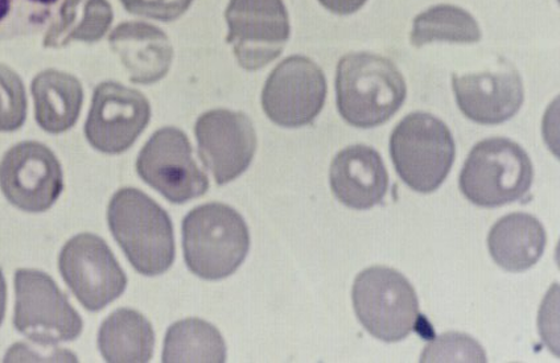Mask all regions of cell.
Listing matches in <instances>:
<instances>
[{
	"instance_id": "6da1fadb",
	"label": "cell",
	"mask_w": 560,
	"mask_h": 363,
	"mask_svg": "<svg viewBox=\"0 0 560 363\" xmlns=\"http://www.w3.org/2000/svg\"><path fill=\"white\" fill-rule=\"evenodd\" d=\"M407 97V86L396 63L384 56L353 52L336 68V102L340 116L354 127L384 125Z\"/></svg>"
},
{
	"instance_id": "7a4b0ae2",
	"label": "cell",
	"mask_w": 560,
	"mask_h": 363,
	"mask_svg": "<svg viewBox=\"0 0 560 363\" xmlns=\"http://www.w3.org/2000/svg\"><path fill=\"white\" fill-rule=\"evenodd\" d=\"M110 232L139 273L161 276L176 256L174 225L167 210L142 190L120 188L107 208Z\"/></svg>"
},
{
	"instance_id": "3957f363",
	"label": "cell",
	"mask_w": 560,
	"mask_h": 363,
	"mask_svg": "<svg viewBox=\"0 0 560 363\" xmlns=\"http://www.w3.org/2000/svg\"><path fill=\"white\" fill-rule=\"evenodd\" d=\"M183 251L188 269L207 280L232 276L250 250L244 216L222 202L196 207L183 220Z\"/></svg>"
},
{
	"instance_id": "277c9868",
	"label": "cell",
	"mask_w": 560,
	"mask_h": 363,
	"mask_svg": "<svg viewBox=\"0 0 560 363\" xmlns=\"http://www.w3.org/2000/svg\"><path fill=\"white\" fill-rule=\"evenodd\" d=\"M533 180L534 167L526 150L512 139L492 137L470 150L459 187L475 206L498 208L524 199Z\"/></svg>"
},
{
	"instance_id": "5b68a950",
	"label": "cell",
	"mask_w": 560,
	"mask_h": 363,
	"mask_svg": "<svg viewBox=\"0 0 560 363\" xmlns=\"http://www.w3.org/2000/svg\"><path fill=\"white\" fill-rule=\"evenodd\" d=\"M389 148L399 177L420 194L434 192L442 186L456 155L450 127L423 112L407 114L394 127Z\"/></svg>"
},
{
	"instance_id": "8992f818",
	"label": "cell",
	"mask_w": 560,
	"mask_h": 363,
	"mask_svg": "<svg viewBox=\"0 0 560 363\" xmlns=\"http://www.w3.org/2000/svg\"><path fill=\"white\" fill-rule=\"evenodd\" d=\"M355 316L366 332L381 341L397 342L417 328L419 298L409 279L387 266H372L354 279Z\"/></svg>"
},
{
	"instance_id": "52a82bcc",
	"label": "cell",
	"mask_w": 560,
	"mask_h": 363,
	"mask_svg": "<svg viewBox=\"0 0 560 363\" xmlns=\"http://www.w3.org/2000/svg\"><path fill=\"white\" fill-rule=\"evenodd\" d=\"M15 298L14 327L35 346L50 349L81 336L84 323L79 312L48 273L18 270Z\"/></svg>"
},
{
	"instance_id": "ba28073f",
	"label": "cell",
	"mask_w": 560,
	"mask_h": 363,
	"mask_svg": "<svg viewBox=\"0 0 560 363\" xmlns=\"http://www.w3.org/2000/svg\"><path fill=\"white\" fill-rule=\"evenodd\" d=\"M187 133L167 126L152 133L139 152L137 172L149 186L174 203L207 194L209 177L196 163Z\"/></svg>"
},
{
	"instance_id": "9c48e42d",
	"label": "cell",
	"mask_w": 560,
	"mask_h": 363,
	"mask_svg": "<svg viewBox=\"0 0 560 363\" xmlns=\"http://www.w3.org/2000/svg\"><path fill=\"white\" fill-rule=\"evenodd\" d=\"M61 277L88 311L100 312L124 294L127 277L112 248L93 233L70 238L59 257Z\"/></svg>"
},
{
	"instance_id": "30bf717a",
	"label": "cell",
	"mask_w": 560,
	"mask_h": 363,
	"mask_svg": "<svg viewBox=\"0 0 560 363\" xmlns=\"http://www.w3.org/2000/svg\"><path fill=\"white\" fill-rule=\"evenodd\" d=\"M228 43L240 67L259 70L282 55L291 34L283 0H231Z\"/></svg>"
},
{
	"instance_id": "8fae6325",
	"label": "cell",
	"mask_w": 560,
	"mask_h": 363,
	"mask_svg": "<svg viewBox=\"0 0 560 363\" xmlns=\"http://www.w3.org/2000/svg\"><path fill=\"white\" fill-rule=\"evenodd\" d=\"M0 190L23 212H46L63 190L61 163L46 144L18 143L0 161Z\"/></svg>"
},
{
	"instance_id": "7c38bea8",
	"label": "cell",
	"mask_w": 560,
	"mask_h": 363,
	"mask_svg": "<svg viewBox=\"0 0 560 363\" xmlns=\"http://www.w3.org/2000/svg\"><path fill=\"white\" fill-rule=\"evenodd\" d=\"M327 79L308 57L295 55L272 69L262 91V107L273 124L282 127L307 126L323 110Z\"/></svg>"
},
{
	"instance_id": "4fadbf2b",
	"label": "cell",
	"mask_w": 560,
	"mask_h": 363,
	"mask_svg": "<svg viewBox=\"0 0 560 363\" xmlns=\"http://www.w3.org/2000/svg\"><path fill=\"white\" fill-rule=\"evenodd\" d=\"M150 119L151 105L142 92L105 81L94 89L84 132L92 148L117 155L136 143Z\"/></svg>"
},
{
	"instance_id": "5bb4252c",
	"label": "cell",
	"mask_w": 560,
	"mask_h": 363,
	"mask_svg": "<svg viewBox=\"0 0 560 363\" xmlns=\"http://www.w3.org/2000/svg\"><path fill=\"white\" fill-rule=\"evenodd\" d=\"M195 133L199 156L219 186L249 168L256 154L257 133L246 114L214 108L197 118Z\"/></svg>"
},
{
	"instance_id": "9a60e30c",
	"label": "cell",
	"mask_w": 560,
	"mask_h": 363,
	"mask_svg": "<svg viewBox=\"0 0 560 363\" xmlns=\"http://www.w3.org/2000/svg\"><path fill=\"white\" fill-rule=\"evenodd\" d=\"M457 106L480 125H500L512 119L525 101L524 82L515 69L452 75Z\"/></svg>"
},
{
	"instance_id": "2e32d148",
	"label": "cell",
	"mask_w": 560,
	"mask_h": 363,
	"mask_svg": "<svg viewBox=\"0 0 560 363\" xmlns=\"http://www.w3.org/2000/svg\"><path fill=\"white\" fill-rule=\"evenodd\" d=\"M329 183L343 206L371 209L384 201L389 189V172L377 150L353 144L337 152L330 163Z\"/></svg>"
},
{
	"instance_id": "e0dca14e",
	"label": "cell",
	"mask_w": 560,
	"mask_h": 363,
	"mask_svg": "<svg viewBox=\"0 0 560 363\" xmlns=\"http://www.w3.org/2000/svg\"><path fill=\"white\" fill-rule=\"evenodd\" d=\"M109 43L133 84H155L167 75L174 48L165 32L155 25L125 22L112 31Z\"/></svg>"
},
{
	"instance_id": "ac0fdd59",
	"label": "cell",
	"mask_w": 560,
	"mask_h": 363,
	"mask_svg": "<svg viewBox=\"0 0 560 363\" xmlns=\"http://www.w3.org/2000/svg\"><path fill=\"white\" fill-rule=\"evenodd\" d=\"M546 244L542 222L526 212L501 216L488 235L490 256L509 272L529 270L544 256Z\"/></svg>"
},
{
	"instance_id": "d6986e66",
	"label": "cell",
	"mask_w": 560,
	"mask_h": 363,
	"mask_svg": "<svg viewBox=\"0 0 560 363\" xmlns=\"http://www.w3.org/2000/svg\"><path fill=\"white\" fill-rule=\"evenodd\" d=\"M31 93L36 122L44 131L62 133L78 124L84 89L74 75L56 69L44 70L32 81Z\"/></svg>"
},
{
	"instance_id": "ffe728a7",
	"label": "cell",
	"mask_w": 560,
	"mask_h": 363,
	"mask_svg": "<svg viewBox=\"0 0 560 363\" xmlns=\"http://www.w3.org/2000/svg\"><path fill=\"white\" fill-rule=\"evenodd\" d=\"M98 349L106 362H150L155 349L154 328L140 312L119 308L102 323Z\"/></svg>"
},
{
	"instance_id": "44dd1931",
	"label": "cell",
	"mask_w": 560,
	"mask_h": 363,
	"mask_svg": "<svg viewBox=\"0 0 560 363\" xmlns=\"http://www.w3.org/2000/svg\"><path fill=\"white\" fill-rule=\"evenodd\" d=\"M113 19V8L107 0H62L43 47L59 49L72 42L97 43L104 39Z\"/></svg>"
},
{
	"instance_id": "7402d4cb",
	"label": "cell",
	"mask_w": 560,
	"mask_h": 363,
	"mask_svg": "<svg viewBox=\"0 0 560 363\" xmlns=\"http://www.w3.org/2000/svg\"><path fill=\"white\" fill-rule=\"evenodd\" d=\"M162 361L222 363L226 361V343L213 324L199 317L184 318L165 333Z\"/></svg>"
},
{
	"instance_id": "603a6c76",
	"label": "cell",
	"mask_w": 560,
	"mask_h": 363,
	"mask_svg": "<svg viewBox=\"0 0 560 363\" xmlns=\"http://www.w3.org/2000/svg\"><path fill=\"white\" fill-rule=\"evenodd\" d=\"M482 32L468 11L452 4H438L413 19L410 42L420 48L435 42L474 44L480 42Z\"/></svg>"
},
{
	"instance_id": "cb8c5ba5",
	"label": "cell",
	"mask_w": 560,
	"mask_h": 363,
	"mask_svg": "<svg viewBox=\"0 0 560 363\" xmlns=\"http://www.w3.org/2000/svg\"><path fill=\"white\" fill-rule=\"evenodd\" d=\"M59 0H0V40L39 32Z\"/></svg>"
},
{
	"instance_id": "d4e9b609",
	"label": "cell",
	"mask_w": 560,
	"mask_h": 363,
	"mask_svg": "<svg viewBox=\"0 0 560 363\" xmlns=\"http://www.w3.org/2000/svg\"><path fill=\"white\" fill-rule=\"evenodd\" d=\"M28 101L23 80L15 70L0 63V131L21 129L27 119Z\"/></svg>"
},
{
	"instance_id": "484cf974",
	"label": "cell",
	"mask_w": 560,
	"mask_h": 363,
	"mask_svg": "<svg viewBox=\"0 0 560 363\" xmlns=\"http://www.w3.org/2000/svg\"><path fill=\"white\" fill-rule=\"evenodd\" d=\"M420 362H488L487 354L474 337L448 332L428 343Z\"/></svg>"
},
{
	"instance_id": "4316f807",
	"label": "cell",
	"mask_w": 560,
	"mask_h": 363,
	"mask_svg": "<svg viewBox=\"0 0 560 363\" xmlns=\"http://www.w3.org/2000/svg\"><path fill=\"white\" fill-rule=\"evenodd\" d=\"M192 2L194 0H120L130 14L165 23L174 22L186 14Z\"/></svg>"
},
{
	"instance_id": "83f0119b",
	"label": "cell",
	"mask_w": 560,
	"mask_h": 363,
	"mask_svg": "<svg viewBox=\"0 0 560 363\" xmlns=\"http://www.w3.org/2000/svg\"><path fill=\"white\" fill-rule=\"evenodd\" d=\"M323 8L336 15H352L366 4L368 0H319Z\"/></svg>"
},
{
	"instance_id": "f1b7e54d",
	"label": "cell",
	"mask_w": 560,
	"mask_h": 363,
	"mask_svg": "<svg viewBox=\"0 0 560 363\" xmlns=\"http://www.w3.org/2000/svg\"><path fill=\"white\" fill-rule=\"evenodd\" d=\"M5 307H8V283H5L3 271L0 270V325L4 320Z\"/></svg>"
}]
</instances>
